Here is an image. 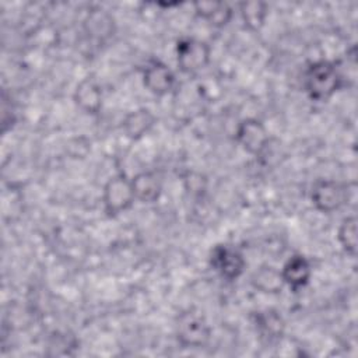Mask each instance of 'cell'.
<instances>
[{
  "label": "cell",
  "instance_id": "6da1fadb",
  "mask_svg": "<svg viewBox=\"0 0 358 358\" xmlns=\"http://www.w3.org/2000/svg\"><path fill=\"white\" fill-rule=\"evenodd\" d=\"M345 85L340 66L330 60L312 62L303 74V88L312 101L323 102L330 99Z\"/></svg>",
  "mask_w": 358,
  "mask_h": 358
},
{
  "label": "cell",
  "instance_id": "7a4b0ae2",
  "mask_svg": "<svg viewBox=\"0 0 358 358\" xmlns=\"http://www.w3.org/2000/svg\"><path fill=\"white\" fill-rule=\"evenodd\" d=\"M211 337V327L203 313L189 309L176 320V338L185 348H201Z\"/></svg>",
  "mask_w": 358,
  "mask_h": 358
},
{
  "label": "cell",
  "instance_id": "3957f363",
  "mask_svg": "<svg viewBox=\"0 0 358 358\" xmlns=\"http://www.w3.org/2000/svg\"><path fill=\"white\" fill-rule=\"evenodd\" d=\"M136 201L131 179L124 173H116L108 179L102 190V203L106 215L116 217L127 211Z\"/></svg>",
  "mask_w": 358,
  "mask_h": 358
},
{
  "label": "cell",
  "instance_id": "277c9868",
  "mask_svg": "<svg viewBox=\"0 0 358 358\" xmlns=\"http://www.w3.org/2000/svg\"><path fill=\"white\" fill-rule=\"evenodd\" d=\"M176 64L182 73L194 74L208 66L211 59V48L207 42L197 38H182L175 48Z\"/></svg>",
  "mask_w": 358,
  "mask_h": 358
},
{
  "label": "cell",
  "instance_id": "5b68a950",
  "mask_svg": "<svg viewBox=\"0 0 358 358\" xmlns=\"http://www.w3.org/2000/svg\"><path fill=\"white\" fill-rule=\"evenodd\" d=\"M208 260L213 270L227 281L238 280L246 268V260L242 252L228 243L215 245L210 252Z\"/></svg>",
  "mask_w": 358,
  "mask_h": 358
},
{
  "label": "cell",
  "instance_id": "8992f818",
  "mask_svg": "<svg viewBox=\"0 0 358 358\" xmlns=\"http://www.w3.org/2000/svg\"><path fill=\"white\" fill-rule=\"evenodd\" d=\"M310 201L320 213H334L348 201V187L333 179H319L310 190Z\"/></svg>",
  "mask_w": 358,
  "mask_h": 358
},
{
  "label": "cell",
  "instance_id": "52a82bcc",
  "mask_svg": "<svg viewBox=\"0 0 358 358\" xmlns=\"http://www.w3.org/2000/svg\"><path fill=\"white\" fill-rule=\"evenodd\" d=\"M235 140L248 154L260 157L268 145L270 136L266 126L259 119L248 117L238 123Z\"/></svg>",
  "mask_w": 358,
  "mask_h": 358
},
{
  "label": "cell",
  "instance_id": "ba28073f",
  "mask_svg": "<svg viewBox=\"0 0 358 358\" xmlns=\"http://www.w3.org/2000/svg\"><path fill=\"white\" fill-rule=\"evenodd\" d=\"M143 84L152 95L162 96L173 90L176 77L168 64L158 59H152L143 70Z\"/></svg>",
  "mask_w": 358,
  "mask_h": 358
},
{
  "label": "cell",
  "instance_id": "9c48e42d",
  "mask_svg": "<svg viewBox=\"0 0 358 358\" xmlns=\"http://www.w3.org/2000/svg\"><path fill=\"white\" fill-rule=\"evenodd\" d=\"M280 274L285 287L296 292L309 284L312 277L310 262L303 255H292L280 268Z\"/></svg>",
  "mask_w": 358,
  "mask_h": 358
},
{
  "label": "cell",
  "instance_id": "30bf717a",
  "mask_svg": "<svg viewBox=\"0 0 358 358\" xmlns=\"http://www.w3.org/2000/svg\"><path fill=\"white\" fill-rule=\"evenodd\" d=\"M73 99L84 113L98 115L103 102L102 88L95 78L85 77L76 85Z\"/></svg>",
  "mask_w": 358,
  "mask_h": 358
},
{
  "label": "cell",
  "instance_id": "8fae6325",
  "mask_svg": "<svg viewBox=\"0 0 358 358\" xmlns=\"http://www.w3.org/2000/svg\"><path fill=\"white\" fill-rule=\"evenodd\" d=\"M155 122L157 117L148 108H138L124 116L122 120V129L129 140L137 141L150 133Z\"/></svg>",
  "mask_w": 358,
  "mask_h": 358
},
{
  "label": "cell",
  "instance_id": "7c38bea8",
  "mask_svg": "<svg viewBox=\"0 0 358 358\" xmlns=\"http://www.w3.org/2000/svg\"><path fill=\"white\" fill-rule=\"evenodd\" d=\"M131 186L137 201L154 203L162 193V180L154 171H141L131 178Z\"/></svg>",
  "mask_w": 358,
  "mask_h": 358
},
{
  "label": "cell",
  "instance_id": "4fadbf2b",
  "mask_svg": "<svg viewBox=\"0 0 358 358\" xmlns=\"http://www.w3.org/2000/svg\"><path fill=\"white\" fill-rule=\"evenodd\" d=\"M253 324L260 337L274 341L280 340L285 330V322L282 316L274 309L257 310L253 313Z\"/></svg>",
  "mask_w": 358,
  "mask_h": 358
},
{
  "label": "cell",
  "instance_id": "5bb4252c",
  "mask_svg": "<svg viewBox=\"0 0 358 358\" xmlns=\"http://www.w3.org/2000/svg\"><path fill=\"white\" fill-rule=\"evenodd\" d=\"M84 31L92 39L106 41L115 34V20L106 10L94 8L84 20Z\"/></svg>",
  "mask_w": 358,
  "mask_h": 358
},
{
  "label": "cell",
  "instance_id": "9a60e30c",
  "mask_svg": "<svg viewBox=\"0 0 358 358\" xmlns=\"http://www.w3.org/2000/svg\"><path fill=\"white\" fill-rule=\"evenodd\" d=\"M193 7L199 18L217 28L225 27L232 17L231 6L224 1H196Z\"/></svg>",
  "mask_w": 358,
  "mask_h": 358
},
{
  "label": "cell",
  "instance_id": "2e32d148",
  "mask_svg": "<svg viewBox=\"0 0 358 358\" xmlns=\"http://www.w3.org/2000/svg\"><path fill=\"white\" fill-rule=\"evenodd\" d=\"M252 285L264 294H280L284 288V282L280 274V270H277L273 266L264 264L260 266L250 278Z\"/></svg>",
  "mask_w": 358,
  "mask_h": 358
},
{
  "label": "cell",
  "instance_id": "e0dca14e",
  "mask_svg": "<svg viewBox=\"0 0 358 358\" xmlns=\"http://www.w3.org/2000/svg\"><path fill=\"white\" fill-rule=\"evenodd\" d=\"M239 11L245 27L250 31H259L267 18V4L263 1H243L239 4Z\"/></svg>",
  "mask_w": 358,
  "mask_h": 358
},
{
  "label": "cell",
  "instance_id": "ac0fdd59",
  "mask_svg": "<svg viewBox=\"0 0 358 358\" xmlns=\"http://www.w3.org/2000/svg\"><path fill=\"white\" fill-rule=\"evenodd\" d=\"M337 241L343 250L354 257L357 255V217H345L337 229Z\"/></svg>",
  "mask_w": 358,
  "mask_h": 358
},
{
  "label": "cell",
  "instance_id": "d6986e66",
  "mask_svg": "<svg viewBox=\"0 0 358 358\" xmlns=\"http://www.w3.org/2000/svg\"><path fill=\"white\" fill-rule=\"evenodd\" d=\"M183 187L192 197H203L207 190V176L197 171H187L183 175Z\"/></svg>",
  "mask_w": 358,
  "mask_h": 358
}]
</instances>
